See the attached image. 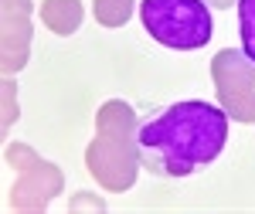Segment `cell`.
Listing matches in <instances>:
<instances>
[{
    "label": "cell",
    "instance_id": "cell-1",
    "mask_svg": "<svg viewBox=\"0 0 255 214\" xmlns=\"http://www.w3.org/2000/svg\"><path fill=\"white\" fill-rule=\"evenodd\" d=\"M139 163L153 177H187L215 163L228 143V112L211 102H174L136 126Z\"/></svg>",
    "mask_w": 255,
    "mask_h": 214
},
{
    "label": "cell",
    "instance_id": "cell-2",
    "mask_svg": "<svg viewBox=\"0 0 255 214\" xmlns=\"http://www.w3.org/2000/svg\"><path fill=\"white\" fill-rule=\"evenodd\" d=\"M139 17L150 38L174 51H197L211 41V14L201 0H143Z\"/></svg>",
    "mask_w": 255,
    "mask_h": 214
},
{
    "label": "cell",
    "instance_id": "cell-3",
    "mask_svg": "<svg viewBox=\"0 0 255 214\" xmlns=\"http://www.w3.org/2000/svg\"><path fill=\"white\" fill-rule=\"evenodd\" d=\"M215 75H218V89H221V102H225L228 116L242 119V122H255L249 106H245V99H242V89L255 85V65L242 51L225 48L215 58Z\"/></svg>",
    "mask_w": 255,
    "mask_h": 214
},
{
    "label": "cell",
    "instance_id": "cell-4",
    "mask_svg": "<svg viewBox=\"0 0 255 214\" xmlns=\"http://www.w3.org/2000/svg\"><path fill=\"white\" fill-rule=\"evenodd\" d=\"M41 17L55 34H72L82 20V7H79V0H44Z\"/></svg>",
    "mask_w": 255,
    "mask_h": 214
},
{
    "label": "cell",
    "instance_id": "cell-5",
    "mask_svg": "<svg viewBox=\"0 0 255 214\" xmlns=\"http://www.w3.org/2000/svg\"><path fill=\"white\" fill-rule=\"evenodd\" d=\"M238 24H242V48L255 65V0H238Z\"/></svg>",
    "mask_w": 255,
    "mask_h": 214
},
{
    "label": "cell",
    "instance_id": "cell-6",
    "mask_svg": "<svg viewBox=\"0 0 255 214\" xmlns=\"http://www.w3.org/2000/svg\"><path fill=\"white\" fill-rule=\"evenodd\" d=\"M129 14H133V0H99L96 3V17L102 24H109V27L126 24Z\"/></svg>",
    "mask_w": 255,
    "mask_h": 214
},
{
    "label": "cell",
    "instance_id": "cell-7",
    "mask_svg": "<svg viewBox=\"0 0 255 214\" xmlns=\"http://www.w3.org/2000/svg\"><path fill=\"white\" fill-rule=\"evenodd\" d=\"M208 3H215V7H228L232 0H208Z\"/></svg>",
    "mask_w": 255,
    "mask_h": 214
}]
</instances>
